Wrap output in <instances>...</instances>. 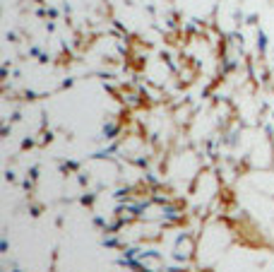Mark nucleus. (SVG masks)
Returning <instances> with one entry per match:
<instances>
[]
</instances>
